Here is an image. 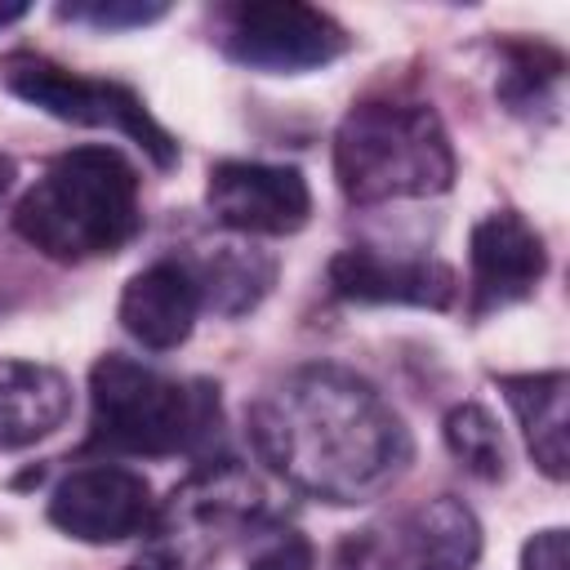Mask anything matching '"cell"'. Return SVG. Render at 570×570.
<instances>
[{
  "label": "cell",
  "instance_id": "1",
  "mask_svg": "<svg viewBox=\"0 0 570 570\" xmlns=\"http://www.w3.org/2000/svg\"><path fill=\"white\" fill-rule=\"evenodd\" d=\"M254 454L298 494L370 503L410 468L401 414L343 365H298L245 414Z\"/></svg>",
  "mask_w": 570,
  "mask_h": 570
},
{
  "label": "cell",
  "instance_id": "2",
  "mask_svg": "<svg viewBox=\"0 0 570 570\" xmlns=\"http://www.w3.org/2000/svg\"><path fill=\"white\" fill-rule=\"evenodd\" d=\"M18 236L53 263L125 249L138 227V169L116 147H71L45 165L13 209Z\"/></svg>",
  "mask_w": 570,
  "mask_h": 570
},
{
  "label": "cell",
  "instance_id": "3",
  "mask_svg": "<svg viewBox=\"0 0 570 570\" xmlns=\"http://www.w3.org/2000/svg\"><path fill=\"white\" fill-rule=\"evenodd\" d=\"M334 178L352 205L436 196L454 178V151L428 102H356L334 134Z\"/></svg>",
  "mask_w": 570,
  "mask_h": 570
},
{
  "label": "cell",
  "instance_id": "4",
  "mask_svg": "<svg viewBox=\"0 0 570 570\" xmlns=\"http://www.w3.org/2000/svg\"><path fill=\"white\" fill-rule=\"evenodd\" d=\"M89 445L111 454L169 459L196 450L218 428V387L169 379L134 356H102L89 374Z\"/></svg>",
  "mask_w": 570,
  "mask_h": 570
},
{
  "label": "cell",
  "instance_id": "5",
  "mask_svg": "<svg viewBox=\"0 0 570 570\" xmlns=\"http://www.w3.org/2000/svg\"><path fill=\"white\" fill-rule=\"evenodd\" d=\"M0 80L13 98L40 107L45 116L53 120H67V125H89V129H116L125 134L129 142H138L151 165L169 169L178 160V142L174 134L147 111V102L120 85V80H94V76H80V71H67L58 67L53 58L45 53H31V49H18V53H4L0 58Z\"/></svg>",
  "mask_w": 570,
  "mask_h": 570
},
{
  "label": "cell",
  "instance_id": "6",
  "mask_svg": "<svg viewBox=\"0 0 570 570\" xmlns=\"http://www.w3.org/2000/svg\"><path fill=\"white\" fill-rule=\"evenodd\" d=\"M476 557L481 525L472 508L436 494L352 530L334 552V570H472Z\"/></svg>",
  "mask_w": 570,
  "mask_h": 570
},
{
  "label": "cell",
  "instance_id": "7",
  "mask_svg": "<svg viewBox=\"0 0 570 570\" xmlns=\"http://www.w3.org/2000/svg\"><path fill=\"white\" fill-rule=\"evenodd\" d=\"M223 49H227V58H236L254 71L294 76V71L330 67L334 58H343L347 53V31L312 4L254 0V4H232L227 9Z\"/></svg>",
  "mask_w": 570,
  "mask_h": 570
},
{
  "label": "cell",
  "instance_id": "8",
  "mask_svg": "<svg viewBox=\"0 0 570 570\" xmlns=\"http://www.w3.org/2000/svg\"><path fill=\"white\" fill-rule=\"evenodd\" d=\"M49 521L80 543H120L156 525V499L134 468L85 463L53 485Z\"/></svg>",
  "mask_w": 570,
  "mask_h": 570
},
{
  "label": "cell",
  "instance_id": "9",
  "mask_svg": "<svg viewBox=\"0 0 570 570\" xmlns=\"http://www.w3.org/2000/svg\"><path fill=\"white\" fill-rule=\"evenodd\" d=\"M209 214L245 236H289L312 214L307 178L289 165L263 160H218L205 187Z\"/></svg>",
  "mask_w": 570,
  "mask_h": 570
},
{
  "label": "cell",
  "instance_id": "10",
  "mask_svg": "<svg viewBox=\"0 0 570 570\" xmlns=\"http://www.w3.org/2000/svg\"><path fill=\"white\" fill-rule=\"evenodd\" d=\"M468 258H472V316L530 298L548 272L543 236L517 209L485 214L472 227Z\"/></svg>",
  "mask_w": 570,
  "mask_h": 570
},
{
  "label": "cell",
  "instance_id": "11",
  "mask_svg": "<svg viewBox=\"0 0 570 570\" xmlns=\"http://www.w3.org/2000/svg\"><path fill=\"white\" fill-rule=\"evenodd\" d=\"M330 289L352 303H410L445 312L459 294V276L436 258H387L370 245H352L330 258Z\"/></svg>",
  "mask_w": 570,
  "mask_h": 570
},
{
  "label": "cell",
  "instance_id": "12",
  "mask_svg": "<svg viewBox=\"0 0 570 570\" xmlns=\"http://www.w3.org/2000/svg\"><path fill=\"white\" fill-rule=\"evenodd\" d=\"M196 312H200V289H196L191 267L178 258H160V263L142 267L120 294L125 334L151 352L178 347L191 334Z\"/></svg>",
  "mask_w": 570,
  "mask_h": 570
},
{
  "label": "cell",
  "instance_id": "13",
  "mask_svg": "<svg viewBox=\"0 0 570 570\" xmlns=\"http://www.w3.org/2000/svg\"><path fill=\"white\" fill-rule=\"evenodd\" d=\"M71 414V383L53 365L0 356V450L53 436Z\"/></svg>",
  "mask_w": 570,
  "mask_h": 570
},
{
  "label": "cell",
  "instance_id": "14",
  "mask_svg": "<svg viewBox=\"0 0 570 570\" xmlns=\"http://www.w3.org/2000/svg\"><path fill=\"white\" fill-rule=\"evenodd\" d=\"M521 432H525V445L534 454V463L561 481L566 476V374L561 370H548V374H503L499 379Z\"/></svg>",
  "mask_w": 570,
  "mask_h": 570
},
{
  "label": "cell",
  "instance_id": "15",
  "mask_svg": "<svg viewBox=\"0 0 570 570\" xmlns=\"http://www.w3.org/2000/svg\"><path fill=\"white\" fill-rule=\"evenodd\" d=\"M187 267L200 289V307H214L218 316L249 312L276 281V263L263 249H245V245H218L214 254H205Z\"/></svg>",
  "mask_w": 570,
  "mask_h": 570
},
{
  "label": "cell",
  "instance_id": "16",
  "mask_svg": "<svg viewBox=\"0 0 570 570\" xmlns=\"http://www.w3.org/2000/svg\"><path fill=\"white\" fill-rule=\"evenodd\" d=\"M445 445L450 454L481 481H499L503 468H508V454H503V432L499 423L481 410V405H454L445 414Z\"/></svg>",
  "mask_w": 570,
  "mask_h": 570
},
{
  "label": "cell",
  "instance_id": "17",
  "mask_svg": "<svg viewBox=\"0 0 570 570\" xmlns=\"http://www.w3.org/2000/svg\"><path fill=\"white\" fill-rule=\"evenodd\" d=\"M557 80H561V53H552L543 45H508V71L499 80V94L512 111L543 102Z\"/></svg>",
  "mask_w": 570,
  "mask_h": 570
},
{
  "label": "cell",
  "instance_id": "18",
  "mask_svg": "<svg viewBox=\"0 0 570 570\" xmlns=\"http://www.w3.org/2000/svg\"><path fill=\"white\" fill-rule=\"evenodd\" d=\"M58 18L67 22H89L98 31H125V27H147L165 18V4H142V0H85V4H58Z\"/></svg>",
  "mask_w": 570,
  "mask_h": 570
},
{
  "label": "cell",
  "instance_id": "19",
  "mask_svg": "<svg viewBox=\"0 0 570 570\" xmlns=\"http://www.w3.org/2000/svg\"><path fill=\"white\" fill-rule=\"evenodd\" d=\"M245 570H312V548L298 530H272V539L258 543Z\"/></svg>",
  "mask_w": 570,
  "mask_h": 570
},
{
  "label": "cell",
  "instance_id": "20",
  "mask_svg": "<svg viewBox=\"0 0 570 570\" xmlns=\"http://www.w3.org/2000/svg\"><path fill=\"white\" fill-rule=\"evenodd\" d=\"M156 530V525H151ZM129 570H200V561L174 539V534H165V530H156V539L134 557V566Z\"/></svg>",
  "mask_w": 570,
  "mask_h": 570
},
{
  "label": "cell",
  "instance_id": "21",
  "mask_svg": "<svg viewBox=\"0 0 570 570\" xmlns=\"http://www.w3.org/2000/svg\"><path fill=\"white\" fill-rule=\"evenodd\" d=\"M521 570H566V530H539L521 548Z\"/></svg>",
  "mask_w": 570,
  "mask_h": 570
},
{
  "label": "cell",
  "instance_id": "22",
  "mask_svg": "<svg viewBox=\"0 0 570 570\" xmlns=\"http://www.w3.org/2000/svg\"><path fill=\"white\" fill-rule=\"evenodd\" d=\"M27 13V4L22 0H9V4H0V27H9V22H18Z\"/></svg>",
  "mask_w": 570,
  "mask_h": 570
},
{
  "label": "cell",
  "instance_id": "23",
  "mask_svg": "<svg viewBox=\"0 0 570 570\" xmlns=\"http://www.w3.org/2000/svg\"><path fill=\"white\" fill-rule=\"evenodd\" d=\"M9 183H13V160L0 151V200H4V191H9Z\"/></svg>",
  "mask_w": 570,
  "mask_h": 570
}]
</instances>
